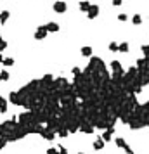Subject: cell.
I'll use <instances>...</instances> for the list:
<instances>
[{
    "label": "cell",
    "mask_w": 149,
    "mask_h": 154,
    "mask_svg": "<svg viewBox=\"0 0 149 154\" xmlns=\"http://www.w3.org/2000/svg\"><path fill=\"white\" fill-rule=\"evenodd\" d=\"M97 12H99V7L95 5V7H90V10H89V18L90 19H94L95 16H97Z\"/></svg>",
    "instance_id": "cell-1"
},
{
    "label": "cell",
    "mask_w": 149,
    "mask_h": 154,
    "mask_svg": "<svg viewBox=\"0 0 149 154\" xmlns=\"http://www.w3.org/2000/svg\"><path fill=\"white\" fill-rule=\"evenodd\" d=\"M54 9L57 10V12H62V10L66 9V4H62V2H57V4H54Z\"/></svg>",
    "instance_id": "cell-2"
},
{
    "label": "cell",
    "mask_w": 149,
    "mask_h": 154,
    "mask_svg": "<svg viewBox=\"0 0 149 154\" xmlns=\"http://www.w3.org/2000/svg\"><path fill=\"white\" fill-rule=\"evenodd\" d=\"M47 28H38V31H37V35H35V36H37V38H43V36H45V33H47Z\"/></svg>",
    "instance_id": "cell-3"
},
{
    "label": "cell",
    "mask_w": 149,
    "mask_h": 154,
    "mask_svg": "<svg viewBox=\"0 0 149 154\" xmlns=\"http://www.w3.org/2000/svg\"><path fill=\"white\" fill-rule=\"evenodd\" d=\"M47 28H49V31H57V30H59V26H57L56 23H50Z\"/></svg>",
    "instance_id": "cell-4"
},
{
    "label": "cell",
    "mask_w": 149,
    "mask_h": 154,
    "mask_svg": "<svg viewBox=\"0 0 149 154\" xmlns=\"http://www.w3.org/2000/svg\"><path fill=\"white\" fill-rule=\"evenodd\" d=\"M7 18H9V12H7V10H4V12L0 14V19H2V23H4V21H7Z\"/></svg>",
    "instance_id": "cell-5"
},
{
    "label": "cell",
    "mask_w": 149,
    "mask_h": 154,
    "mask_svg": "<svg viewBox=\"0 0 149 154\" xmlns=\"http://www.w3.org/2000/svg\"><path fill=\"white\" fill-rule=\"evenodd\" d=\"M80 9H83V10H87V9H90L89 2H80Z\"/></svg>",
    "instance_id": "cell-6"
},
{
    "label": "cell",
    "mask_w": 149,
    "mask_h": 154,
    "mask_svg": "<svg viewBox=\"0 0 149 154\" xmlns=\"http://www.w3.org/2000/svg\"><path fill=\"white\" fill-rule=\"evenodd\" d=\"M102 145H104V144H102V140H101V139L97 140V142H94V147H95V149H101Z\"/></svg>",
    "instance_id": "cell-7"
},
{
    "label": "cell",
    "mask_w": 149,
    "mask_h": 154,
    "mask_svg": "<svg viewBox=\"0 0 149 154\" xmlns=\"http://www.w3.org/2000/svg\"><path fill=\"white\" fill-rule=\"evenodd\" d=\"M7 76H9V73H7V71L0 73V80H7Z\"/></svg>",
    "instance_id": "cell-8"
},
{
    "label": "cell",
    "mask_w": 149,
    "mask_h": 154,
    "mask_svg": "<svg viewBox=\"0 0 149 154\" xmlns=\"http://www.w3.org/2000/svg\"><path fill=\"white\" fill-rule=\"evenodd\" d=\"M90 52H92V50H90L89 47H85V49H81V54H85V55H90Z\"/></svg>",
    "instance_id": "cell-9"
},
{
    "label": "cell",
    "mask_w": 149,
    "mask_h": 154,
    "mask_svg": "<svg viewBox=\"0 0 149 154\" xmlns=\"http://www.w3.org/2000/svg\"><path fill=\"white\" fill-rule=\"evenodd\" d=\"M0 109H2V111H5V102H4V99H2V97H0Z\"/></svg>",
    "instance_id": "cell-10"
},
{
    "label": "cell",
    "mask_w": 149,
    "mask_h": 154,
    "mask_svg": "<svg viewBox=\"0 0 149 154\" xmlns=\"http://www.w3.org/2000/svg\"><path fill=\"white\" fill-rule=\"evenodd\" d=\"M120 50H128V45H127V43H123V45H120Z\"/></svg>",
    "instance_id": "cell-11"
},
{
    "label": "cell",
    "mask_w": 149,
    "mask_h": 154,
    "mask_svg": "<svg viewBox=\"0 0 149 154\" xmlns=\"http://www.w3.org/2000/svg\"><path fill=\"white\" fill-rule=\"evenodd\" d=\"M134 23H135V24H139V23H140V16H135V18H134Z\"/></svg>",
    "instance_id": "cell-12"
},
{
    "label": "cell",
    "mask_w": 149,
    "mask_h": 154,
    "mask_svg": "<svg viewBox=\"0 0 149 154\" xmlns=\"http://www.w3.org/2000/svg\"><path fill=\"white\" fill-rule=\"evenodd\" d=\"M104 139H106V140H109V139H111V132H106V134H104Z\"/></svg>",
    "instance_id": "cell-13"
},
{
    "label": "cell",
    "mask_w": 149,
    "mask_h": 154,
    "mask_svg": "<svg viewBox=\"0 0 149 154\" xmlns=\"http://www.w3.org/2000/svg\"><path fill=\"white\" fill-rule=\"evenodd\" d=\"M118 19H120V21H125V19H127V16H125V14H120Z\"/></svg>",
    "instance_id": "cell-14"
},
{
    "label": "cell",
    "mask_w": 149,
    "mask_h": 154,
    "mask_svg": "<svg viewBox=\"0 0 149 154\" xmlns=\"http://www.w3.org/2000/svg\"><path fill=\"white\" fill-rule=\"evenodd\" d=\"M5 64H7V66H10V64H14V61H12V59H5Z\"/></svg>",
    "instance_id": "cell-15"
},
{
    "label": "cell",
    "mask_w": 149,
    "mask_h": 154,
    "mask_svg": "<svg viewBox=\"0 0 149 154\" xmlns=\"http://www.w3.org/2000/svg\"><path fill=\"white\" fill-rule=\"evenodd\" d=\"M49 154H57V151L56 149H49Z\"/></svg>",
    "instance_id": "cell-16"
},
{
    "label": "cell",
    "mask_w": 149,
    "mask_h": 154,
    "mask_svg": "<svg viewBox=\"0 0 149 154\" xmlns=\"http://www.w3.org/2000/svg\"><path fill=\"white\" fill-rule=\"evenodd\" d=\"M113 4H115V5H120V4H121V0H113Z\"/></svg>",
    "instance_id": "cell-17"
},
{
    "label": "cell",
    "mask_w": 149,
    "mask_h": 154,
    "mask_svg": "<svg viewBox=\"0 0 149 154\" xmlns=\"http://www.w3.org/2000/svg\"><path fill=\"white\" fill-rule=\"evenodd\" d=\"M0 62H2V55H0Z\"/></svg>",
    "instance_id": "cell-18"
}]
</instances>
